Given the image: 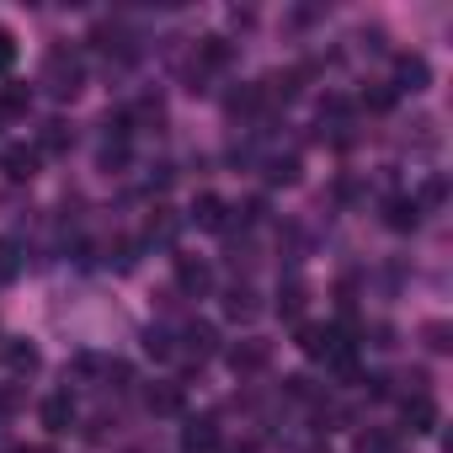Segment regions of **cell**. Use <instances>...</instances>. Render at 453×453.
Segmentation results:
<instances>
[{
    "mask_svg": "<svg viewBox=\"0 0 453 453\" xmlns=\"http://www.w3.org/2000/svg\"><path fill=\"white\" fill-rule=\"evenodd\" d=\"M304 299H310V294H304V283H288V288L278 294V310H283L288 320H299V315H304Z\"/></svg>",
    "mask_w": 453,
    "mask_h": 453,
    "instance_id": "17",
    "label": "cell"
},
{
    "mask_svg": "<svg viewBox=\"0 0 453 453\" xmlns=\"http://www.w3.org/2000/svg\"><path fill=\"white\" fill-rule=\"evenodd\" d=\"M187 352H192V357L203 363V357L213 352V326H203V320H192V326H187Z\"/></svg>",
    "mask_w": 453,
    "mask_h": 453,
    "instance_id": "15",
    "label": "cell"
},
{
    "mask_svg": "<svg viewBox=\"0 0 453 453\" xmlns=\"http://www.w3.org/2000/svg\"><path fill=\"white\" fill-rule=\"evenodd\" d=\"M144 347H150L155 357H171V352H176V347H171V336H165V331H155V326L144 331Z\"/></svg>",
    "mask_w": 453,
    "mask_h": 453,
    "instance_id": "21",
    "label": "cell"
},
{
    "mask_svg": "<svg viewBox=\"0 0 453 453\" xmlns=\"http://www.w3.org/2000/svg\"><path fill=\"white\" fill-rule=\"evenodd\" d=\"M389 102H395V91H389V86H379V91H363V107H373V112H384Z\"/></svg>",
    "mask_w": 453,
    "mask_h": 453,
    "instance_id": "23",
    "label": "cell"
},
{
    "mask_svg": "<svg viewBox=\"0 0 453 453\" xmlns=\"http://www.w3.org/2000/svg\"><path fill=\"white\" fill-rule=\"evenodd\" d=\"M33 171H38V150H27V144H12V150H6V176L27 181Z\"/></svg>",
    "mask_w": 453,
    "mask_h": 453,
    "instance_id": "9",
    "label": "cell"
},
{
    "mask_svg": "<svg viewBox=\"0 0 453 453\" xmlns=\"http://www.w3.org/2000/svg\"><path fill=\"white\" fill-rule=\"evenodd\" d=\"M6 363H12L17 373H38V347H27V342H12V347H6Z\"/></svg>",
    "mask_w": 453,
    "mask_h": 453,
    "instance_id": "16",
    "label": "cell"
},
{
    "mask_svg": "<svg viewBox=\"0 0 453 453\" xmlns=\"http://www.w3.org/2000/svg\"><path fill=\"white\" fill-rule=\"evenodd\" d=\"M70 139H75V134H70L65 123H49V128H43V150H49V155H59V150H70Z\"/></svg>",
    "mask_w": 453,
    "mask_h": 453,
    "instance_id": "19",
    "label": "cell"
},
{
    "mask_svg": "<svg viewBox=\"0 0 453 453\" xmlns=\"http://www.w3.org/2000/svg\"><path fill=\"white\" fill-rule=\"evenodd\" d=\"M43 86H49L54 96H75V91H81V59H75L70 49H54V54L43 59Z\"/></svg>",
    "mask_w": 453,
    "mask_h": 453,
    "instance_id": "1",
    "label": "cell"
},
{
    "mask_svg": "<svg viewBox=\"0 0 453 453\" xmlns=\"http://www.w3.org/2000/svg\"><path fill=\"white\" fill-rule=\"evenodd\" d=\"M70 421H75V400H70V395H49V400H43V426H49V432H65Z\"/></svg>",
    "mask_w": 453,
    "mask_h": 453,
    "instance_id": "6",
    "label": "cell"
},
{
    "mask_svg": "<svg viewBox=\"0 0 453 453\" xmlns=\"http://www.w3.org/2000/svg\"><path fill=\"white\" fill-rule=\"evenodd\" d=\"M224 59H230V49H224V38H203V43H197V65H208V70H219Z\"/></svg>",
    "mask_w": 453,
    "mask_h": 453,
    "instance_id": "18",
    "label": "cell"
},
{
    "mask_svg": "<svg viewBox=\"0 0 453 453\" xmlns=\"http://www.w3.org/2000/svg\"><path fill=\"white\" fill-rule=\"evenodd\" d=\"M144 405H150L155 416H171V411H181V389H176V384H155V389L144 395Z\"/></svg>",
    "mask_w": 453,
    "mask_h": 453,
    "instance_id": "11",
    "label": "cell"
},
{
    "mask_svg": "<svg viewBox=\"0 0 453 453\" xmlns=\"http://www.w3.org/2000/svg\"><path fill=\"white\" fill-rule=\"evenodd\" d=\"M257 294L251 288H230V299H224V315H230V320H257Z\"/></svg>",
    "mask_w": 453,
    "mask_h": 453,
    "instance_id": "10",
    "label": "cell"
},
{
    "mask_svg": "<svg viewBox=\"0 0 453 453\" xmlns=\"http://www.w3.org/2000/svg\"><path fill=\"white\" fill-rule=\"evenodd\" d=\"M273 181H299V160L294 155H283V160H273V171H267Z\"/></svg>",
    "mask_w": 453,
    "mask_h": 453,
    "instance_id": "20",
    "label": "cell"
},
{
    "mask_svg": "<svg viewBox=\"0 0 453 453\" xmlns=\"http://www.w3.org/2000/svg\"><path fill=\"white\" fill-rule=\"evenodd\" d=\"M405 421H411V432H432V426H437L432 395H411V400H405Z\"/></svg>",
    "mask_w": 453,
    "mask_h": 453,
    "instance_id": "7",
    "label": "cell"
},
{
    "mask_svg": "<svg viewBox=\"0 0 453 453\" xmlns=\"http://www.w3.org/2000/svg\"><path fill=\"white\" fill-rule=\"evenodd\" d=\"M192 219L203 224V230H224V203L208 192V197H197V203H192Z\"/></svg>",
    "mask_w": 453,
    "mask_h": 453,
    "instance_id": "12",
    "label": "cell"
},
{
    "mask_svg": "<svg viewBox=\"0 0 453 453\" xmlns=\"http://www.w3.org/2000/svg\"><path fill=\"white\" fill-rule=\"evenodd\" d=\"M12 59H17V38L0 27V70H12Z\"/></svg>",
    "mask_w": 453,
    "mask_h": 453,
    "instance_id": "25",
    "label": "cell"
},
{
    "mask_svg": "<svg viewBox=\"0 0 453 453\" xmlns=\"http://www.w3.org/2000/svg\"><path fill=\"white\" fill-rule=\"evenodd\" d=\"M27 453H49V448H27Z\"/></svg>",
    "mask_w": 453,
    "mask_h": 453,
    "instance_id": "27",
    "label": "cell"
},
{
    "mask_svg": "<svg viewBox=\"0 0 453 453\" xmlns=\"http://www.w3.org/2000/svg\"><path fill=\"white\" fill-rule=\"evenodd\" d=\"M27 102H33V91H27V86H0V118H22V112H27Z\"/></svg>",
    "mask_w": 453,
    "mask_h": 453,
    "instance_id": "13",
    "label": "cell"
},
{
    "mask_svg": "<svg viewBox=\"0 0 453 453\" xmlns=\"http://www.w3.org/2000/svg\"><path fill=\"white\" fill-rule=\"evenodd\" d=\"M181 448H187V453H213V448H219V426H213V416H192V421L181 426Z\"/></svg>",
    "mask_w": 453,
    "mask_h": 453,
    "instance_id": "4",
    "label": "cell"
},
{
    "mask_svg": "<svg viewBox=\"0 0 453 453\" xmlns=\"http://www.w3.org/2000/svg\"><path fill=\"white\" fill-rule=\"evenodd\" d=\"M416 197H389L384 203V224H389V230H416Z\"/></svg>",
    "mask_w": 453,
    "mask_h": 453,
    "instance_id": "8",
    "label": "cell"
},
{
    "mask_svg": "<svg viewBox=\"0 0 453 453\" xmlns=\"http://www.w3.org/2000/svg\"><path fill=\"white\" fill-rule=\"evenodd\" d=\"M17 273H22V246L12 235H0V283H12Z\"/></svg>",
    "mask_w": 453,
    "mask_h": 453,
    "instance_id": "14",
    "label": "cell"
},
{
    "mask_svg": "<svg viewBox=\"0 0 453 453\" xmlns=\"http://www.w3.org/2000/svg\"><path fill=\"white\" fill-rule=\"evenodd\" d=\"M267 357H273V347L257 342V336H246V342L230 347V368H235V373H257V368H267Z\"/></svg>",
    "mask_w": 453,
    "mask_h": 453,
    "instance_id": "3",
    "label": "cell"
},
{
    "mask_svg": "<svg viewBox=\"0 0 453 453\" xmlns=\"http://www.w3.org/2000/svg\"><path fill=\"white\" fill-rule=\"evenodd\" d=\"M426 347H432V352H448V347H453V342H448V326H442V320H432V326H426Z\"/></svg>",
    "mask_w": 453,
    "mask_h": 453,
    "instance_id": "22",
    "label": "cell"
},
{
    "mask_svg": "<svg viewBox=\"0 0 453 453\" xmlns=\"http://www.w3.org/2000/svg\"><path fill=\"white\" fill-rule=\"evenodd\" d=\"M22 405V389H0V416H12Z\"/></svg>",
    "mask_w": 453,
    "mask_h": 453,
    "instance_id": "26",
    "label": "cell"
},
{
    "mask_svg": "<svg viewBox=\"0 0 453 453\" xmlns=\"http://www.w3.org/2000/svg\"><path fill=\"white\" fill-rule=\"evenodd\" d=\"M426 81H432V70H426L421 54H400L395 59V91H426Z\"/></svg>",
    "mask_w": 453,
    "mask_h": 453,
    "instance_id": "2",
    "label": "cell"
},
{
    "mask_svg": "<svg viewBox=\"0 0 453 453\" xmlns=\"http://www.w3.org/2000/svg\"><path fill=\"white\" fill-rule=\"evenodd\" d=\"M357 453H389V437L384 432H368V437H357Z\"/></svg>",
    "mask_w": 453,
    "mask_h": 453,
    "instance_id": "24",
    "label": "cell"
},
{
    "mask_svg": "<svg viewBox=\"0 0 453 453\" xmlns=\"http://www.w3.org/2000/svg\"><path fill=\"white\" fill-rule=\"evenodd\" d=\"M176 283H181L187 294H208V283H213V273H208V262H192V257H176Z\"/></svg>",
    "mask_w": 453,
    "mask_h": 453,
    "instance_id": "5",
    "label": "cell"
}]
</instances>
